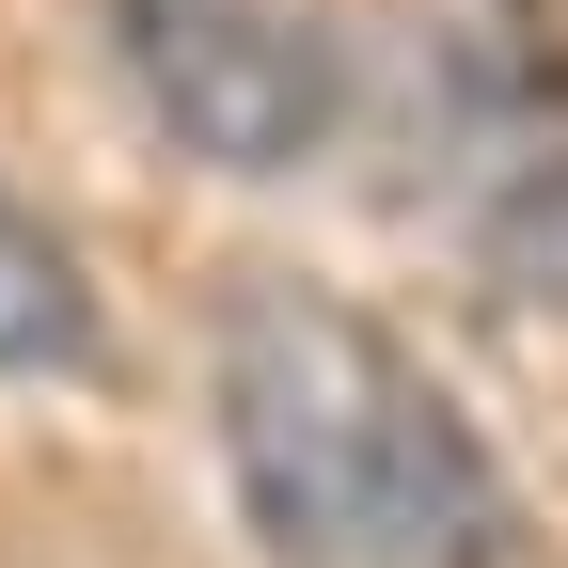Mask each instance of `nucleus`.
Segmentation results:
<instances>
[{"label":"nucleus","mask_w":568,"mask_h":568,"mask_svg":"<svg viewBox=\"0 0 568 568\" xmlns=\"http://www.w3.org/2000/svg\"><path fill=\"white\" fill-rule=\"evenodd\" d=\"M95 364V284L17 190H0V379H80Z\"/></svg>","instance_id":"obj_4"},{"label":"nucleus","mask_w":568,"mask_h":568,"mask_svg":"<svg viewBox=\"0 0 568 568\" xmlns=\"http://www.w3.org/2000/svg\"><path fill=\"white\" fill-rule=\"evenodd\" d=\"M410 174L506 301H568V48L521 0H426V32H410Z\"/></svg>","instance_id":"obj_2"},{"label":"nucleus","mask_w":568,"mask_h":568,"mask_svg":"<svg viewBox=\"0 0 568 568\" xmlns=\"http://www.w3.org/2000/svg\"><path fill=\"white\" fill-rule=\"evenodd\" d=\"M126 95L159 111L174 159L205 174H316L347 126V48L301 17V0H95Z\"/></svg>","instance_id":"obj_3"},{"label":"nucleus","mask_w":568,"mask_h":568,"mask_svg":"<svg viewBox=\"0 0 568 568\" xmlns=\"http://www.w3.org/2000/svg\"><path fill=\"white\" fill-rule=\"evenodd\" d=\"M205 395H222V474L268 568H489L506 552L489 443L364 301L284 284V268L237 284L205 332Z\"/></svg>","instance_id":"obj_1"}]
</instances>
